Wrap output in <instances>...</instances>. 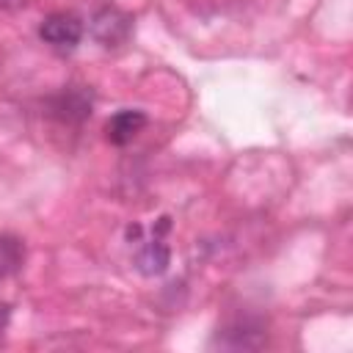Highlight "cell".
Listing matches in <instances>:
<instances>
[{
	"label": "cell",
	"instance_id": "obj_1",
	"mask_svg": "<svg viewBox=\"0 0 353 353\" xmlns=\"http://www.w3.org/2000/svg\"><path fill=\"white\" fill-rule=\"evenodd\" d=\"M39 36L58 47V50H72L77 47V41L83 39V22L74 17V14H66V11H55L50 17L41 19L39 25Z\"/></svg>",
	"mask_w": 353,
	"mask_h": 353
},
{
	"label": "cell",
	"instance_id": "obj_2",
	"mask_svg": "<svg viewBox=\"0 0 353 353\" xmlns=\"http://www.w3.org/2000/svg\"><path fill=\"white\" fill-rule=\"evenodd\" d=\"M130 33H132V19L119 8H102L91 19V36L102 47H119L130 39Z\"/></svg>",
	"mask_w": 353,
	"mask_h": 353
},
{
	"label": "cell",
	"instance_id": "obj_3",
	"mask_svg": "<svg viewBox=\"0 0 353 353\" xmlns=\"http://www.w3.org/2000/svg\"><path fill=\"white\" fill-rule=\"evenodd\" d=\"M168 229V218H160L154 234L141 243V248L135 251V268L143 273V276H160L165 268H168V259H171V251L168 245L160 240V234Z\"/></svg>",
	"mask_w": 353,
	"mask_h": 353
},
{
	"label": "cell",
	"instance_id": "obj_4",
	"mask_svg": "<svg viewBox=\"0 0 353 353\" xmlns=\"http://www.w3.org/2000/svg\"><path fill=\"white\" fill-rule=\"evenodd\" d=\"M146 127V113L141 110H119L108 119L105 124V138L113 143V146H127L141 130Z\"/></svg>",
	"mask_w": 353,
	"mask_h": 353
},
{
	"label": "cell",
	"instance_id": "obj_5",
	"mask_svg": "<svg viewBox=\"0 0 353 353\" xmlns=\"http://www.w3.org/2000/svg\"><path fill=\"white\" fill-rule=\"evenodd\" d=\"M25 262V243L14 234H0V281L17 273Z\"/></svg>",
	"mask_w": 353,
	"mask_h": 353
},
{
	"label": "cell",
	"instance_id": "obj_6",
	"mask_svg": "<svg viewBox=\"0 0 353 353\" xmlns=\"http://www.w3.org/2000/svg\"><path fill=\"white\" fill-rule=\"evenodd\" d=\"M25 0H0V8H17V6H22Z\"/></svg>",
	"mask_w": 353,
	"mask_h": 353
},
{
	"label": "cell",
	"instance_id": "obj_7",
	"mask_svg": "<svg viewBox=\"0 0 353 353\" xmlns=\"http://www.w3.org/2000/svg\"><path fill=\"white\" fill-rule=\"evenodd\" d=\"M6 320H8V306H0V328L6 325Z\"/></svg>",
	"mask_w": 353,
	"mask_h": 353
}]
</instances>
